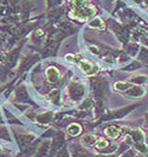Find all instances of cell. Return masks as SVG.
<instances>
[{"mask_svg":"<svg viewBox=\"0 0 148 157\" xmlns=\"http://www.w3.org/2000/svg\"><path fill=\"white\" fill-rule=\"evenodd\" d=\"M81 131H82V128L78 124H71L70 126L67 127V133H69L70 135H72V136L78 135L80 133H81Z\"/></svg>","mask_w":148,"mask_h":157,"instance_id":"obj_4","label":"cell"},{"mask_svg":"<svg viewBox=\"0 0 148 157\" xmlns=\"http://www.w3.org/2000/svg\"><path fill=\"white\" fill-rule=\"evenodd\" d=\"M105 134L109 138H116L118 136V134H120V129H118L117 126H115V125H111V126L105 129Z\"/></svg>","mask_w":148,"mask_h":157,"instance_id":"obj_3","label":"cell"},{"mask_svg":"<svg viewBox=\"0 0 148 157\" xmlns=\"http://www.w3.org/2000/svg\"><path fill=\"white\" fill-rule=\"evenodd\" d=\"M147 122H148V115H147Z\"/></svg>","mask_w":148,"mask_h":157,"instance_id":"obj_12","label":"cell"},{"mask_svg":"<svg viewBox=\"0 0 148 157\" xmlns=\"http://www.w3.org/2000/svg\"><path fill=\"white\" fill-rule=\"evenodd\" d=\"M89 25L92 28H97V29H104V23L100 18H95L94 20H92L89 22Z\"/></svg>","mask_w":148,"mask_h":157,"instance_id":"obj_7","label":"cell"},{"mask_svg":"<svg viewBox=\"0 0 148 157\" xmlns=\"http://www.w3.org/2000/svg\"><path fill=\"white\" fill-rule=\"evenodd\" d=\"M131 82H136L138 84H142V83H146L147 82V78L145 75H137L134 76V78H131Z\"/></svg>","mask_w":148,"mask_h":157,"instance_id":"obj_9","label":"cell"},{"mask_svg":"<svg viewBox=\"0 0 148 157\" xmlns=\"http://www.w3.org/2000/svg\"><path fill=\"white\" fill-rule=\"evenodd\" d=\"M145 94V90L142 89V86H138V85H135V86H131L128 90H126L125 95L126 98H142V95Z\"/></svg>","mask_w":148,"mask_h":157,"instance_id":"obj_1","label":"cell"},{"mask_svg":"<svg viewBox=\"0 0 148 157\" xmlns=\"http://www.w3.org/2000/svg\"><path fill=\"white\" fill-rule=\"evenodd\" d=\"M45 74H47V81L50 83H56L60 80V72L58 71V69H55L53 67H49Z\"/></svg>","mask_w":148,"mask_h":157,"instance_id":"obj_2","label":"cell"},{"mask_svg":"<svg viewBox=\"0 0 148 157\" xmlns=\"http://www.w3.org/2000/svg\"><path fill=\"white\" fill-rule=\"evenodd\" d=\"M95 138L94 135H85L83 138H82V144L83 145H93L95 143Z\"/></svg>","mask_w":148,"mask_h":157,"instance_id":"obj_6","label":"cell"},{"mask_svg":"<svg viewBox=\"0 0 148 157\" xmlns=\"http://www.w3.org/2000/svg\"><path fill=\"white\" fill-rule=\"evenodd\" d=\"M107 146H108V142L105 140H103V138L98 140V142L96 143V147H97L98 149L100 148L103 149V148H105V147H107Z\"/></svg>","mask_w":148,"mask_h":157,"instance_id":"obj_10","label":"cell"},{"mask_svg":"<svg viewBox=\"0 0 148 157\" xmlns=\"http://www.w3.org/2000/svg\"><path fill=\"white\" fill-rule=\"evenodd\" d=\"M81 67L84 70V72L87 73V74H91L92 73V69H93V65L87 61H82L81 62Z\"/></svg>","mask_w":148,"mask_h":157,"instance_id":"obj_8","label":"cell"},{"mask_svg":"<svg viewBox=\"0 0 148 157\" xmlns=\"http://www.w3.org/2000/svg\"><path fill=\"white\" fill-rule=\"evenodd\" d=\"M131 86V84L128 83V82H116L114 84L115 90H117V91H126V90H128Z\"/></svg>","mask_w":148,"mask_h":157,"instance_id":"obj_5","label":"cell"},{"mask_svg":"<svg viewBox=\"0 0 148 157\" xmlns=\"http://www.w3.org/2000/svg\"><path fill=\"white\" fill-rule=\"evenodd\" d=\"M138 67H140V63H139V62H134V63H133L131 65H129V67H126V70L131 71L133 69H135V70H136V69H138Z\"/></svg>","mask_w":148,"mask_h":157,"instance_id":"obj_11","label":"cell"}]
</instances>
